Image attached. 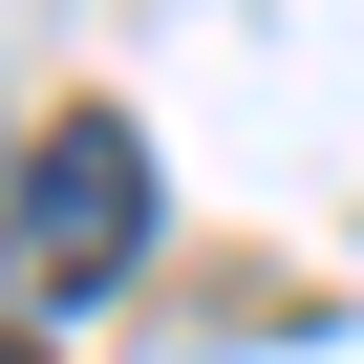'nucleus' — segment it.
I'll return each mask as SVG.
<instances>
[{"label":"nucleus","instance_id":"f257e3e1","mask_svg":"<svg viewBox=\"0 0 364 364\" xmlns=\"http://www.w3.org/2000/svg\"><path fill=\"white\" fill-rule=\"evenodd\" d=\"M0 257H22V300H107V279L150 257V150H129L107 107H65V129L22 150V215H0Z\"/></svg>","mask_w":364,"mask_h":364},{"label":"nucleus","instance_id":"f03ea898","mask_svg":"<svg viewBox=\"0 0 364 364\" xmlns=\"http://www.w3.org/2000/svg\"><path fill=\"white\" fill-rule=\"evenodd\" d=\"M0 364H43V343H0Z\"/></svg>","mask_w":364,"mask_h":364}]
</instances>
